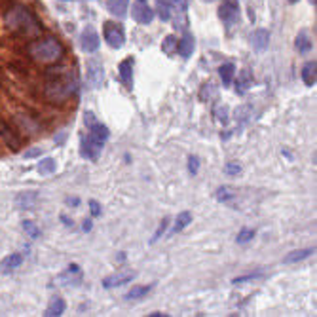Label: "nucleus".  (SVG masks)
I'll return each mask as SVG.
<instances>
[{
  "instance_id": "obj_4",
  "label": "nucleus",
  "mask_w": 317,
  "mask_h": 317,
  "mask_svg": "<svg viewBox=\"0 0 317 317\" xmlns=\"http://www.w3.org/2000/svg\"><path fill=\"white\" fill-rule=\"evenodd\" d=\"M103 35H105V40L110 48L114 50H120L123 44H125V33L120 25H114V23H105L103 27Z\"/></svg>"
},
{
  "instance_id": "obj_3",
  "label": "nucleus",
  "mask_w": 317,
  "mask_h": 317,
  "mask_svg": "<svg viewBox=\"0 0 317 317\" xmlns=\"http://www.w3.org/2000/svg\"><path fill=\"white\" fill-rule=\"evenodd\" d=\"M63 53H65V48L57 38L36 40L29 46V55L40 63H55L63 57Z\"/></svg>"
},
{
  "instance_id": "obj_24",
  "label": "nucleus",
  "mask_w": 317,
  "mask_h": 317,
  "mask_svg": "<svg viewBox=\"0 0 317 317\" xmlns=\"http://www.w3.org/2000/svg\"><path fill=\"white\" fill-rule=\"evenodd\" d=\"M63 311H65V302L61 300V298H53L50 302V306L46 308V317H59L63 315Z\"/></svg>"
},
{
  "instance_id": "obj_17",
  "label": "nucleus",
  "mask_w": 317,
  "mask_h": 317,
  "mask_svg": "<svg viewBox=\"0 0 317 317\" xmlns=\"http://www.w3.org/2000/svg\"><path fill=\"white\" fill-rule=\"evenodd\" d=\"M194 36L190 35V33H184V36L180 38L179 46H177V50H179V53L182 55L184 59H188L190 55H192V51H194Z\"/></svg>"
},
{
  "instance_id": "obj_6",
  "label": "nucleus",
  "mask_w": 317,
  "mask_h": 317,
  "mask_svg": "<svg viewBox=\"0 0 317 317\" xmlns=\"http://www.w3.org/2000/svg\"><path fill=\"white\" fill-rule=\"evenodd\" d=\"M131 17L141 25H150L154 19V10L144 0H137L131 4Z\"/></svg>"
},
{
  "instance_id": "obj_8",
  "label": "nucleus",
  "mask_w": 317,
  "mask_h": 317,
  "mask_svg": "<svg viewBox=\"0 0 317 317\" xmlns=\"http://www.w3.org/2000/svg\"><path fill=\"white\" fill-rule=\"evenodd\" d=\"M103 144L105 143L93 139L91 135H87V137L82 139V148H80V152H82V156H84V158L97 160L99 158V154H101V150H103Z\"/></svg>"
},
{
  "instance_id": "obj_38",
  "label": "nucleus",
  "mask_w": 317,
  "mask_h": 317,
  "mask_svg": "<svg viewBox=\"0 0 317 317\" xmlns=\"http://www.w3.org/2000/svg\"><path fill=\"white\" fill-rule=\"evenodd\" d=\"M89 211H91V215H93V216H99V215H101V205H99V202H95V200H89Z\"/></svg>"
},
{
  "instance_id": "obj_43",
  "label": "nucleus",
  "mask_w": 317,
  "mask_h": 317,
  "mask_svg": "<svg viewBox=\"0 0 317 317\" xmlns=\"http://www.w3.org/2000/svg\"><path fill=\"white\" fill-rule=\"evenodd\" d=\"M91 226H93V224H91V218H87V220H84V224H82V230L89 232L91 230Z\"/></svg>"
},
{
  "instance_id": "obj_21",
  "label": "nucleus",
  "mask_w": 317,
  "mask_h": 317,
  "mask_svg": "<svg viewBox=\"0 0 317 317\" xmlns=\"http://www.w3.org/2000/svg\"><path fill=\"white\" fill-rule=\"evenodd\" d=\"M313 252H315V249H298V251L289 252L287 257L283 259V262H285V264H295V262H300V260L311 257Z\"/></svg>"
},
{
  "instance_id": "obj_29",
  "label": "nucleus",
  "mask_w": 317,
  "mask_h": 317,
  "mask_svg": "<svg viewBox=\"0 0 317 317\" xmlns=\"http://www.w3.org/2000/svg\"><path fill=\"white\" fill-rule=\"evenodd\" d=\"M150 291H152V285H137V287H133L130 293L125 295V298H128V300H135V298H141V296L148 295Z\"/></svg>"
},
{
  "instance_id": "obj_30",
  "label": "nucleus",
  "mask_w": 317,
  "mask_h": 317,
  "mask_svg": "<svg viewBox=\"0 0 317 317\" xmlns=\"http://www.w3.org/2000/svg\"><path fill=\"white\" fill-rule=\"evenodd\" d=\"M216 200L218 202H228V200H232L234 196H236V190L232 186H220L218 190H216Z\"/></svg>"
},
{
  "instance_id": "obj_33",
  "label": "nucleus",
  "mask_w": 317,
  "mask_h": 317,
  "mask_svg": "<svg viewBox=\"0 0 317 317\" xmlns=\"http://www.w3.org/2000/svg\"><path fill=\"white\" fill-rule=\"evenodd\" d=\"M167 224H169V218H164L162 223H160V226H158V230L154 232V236H152V239H150V243H156L162 236H164V232H166V228H167Z\"/></svg>"
},
{
  "instance_id": "obj_39",
  "label": "nucleus",
  "mask_w": 317,
  "mask_h": 317,
  "mask_svg": "<svg viewBox=\"0 0 317 317\" xmlns=\"http://www.w3.org/2000/svg\"><path fill=\"white\" fill-rule=\"evenodd\" d=\"M216 118H218L220 122H226V120H228V107L216 108Z\"/></svg>"
},
{
  "instance_id": "obj_5",
  "label": "nucleus",
  "mask_w": 317,
  "mask_h": 317,
  "mask_svg": "<svg viewBox=\"0 0 317 317\" xmlns=\"http://www.w3.org/2000/svg\"><path fill=\"white\" fill-rule=\"evenodd\" d=\"M86 78L91 87H101L105 82V69L99 59H89L86 65Z\"/></svg>"
},
{
  "instance_id": "obj_20",
  "label": "nucleus",
  "mask_w": 317,
  "mask_h": 317,
  "mask_svg": "<svg viewBox=\"0 0 317 317\" xmlns=\"http://www.w3.org/2000/svg\"><path fill=\"white\" fill-rule=\"evenodd\" d=\"M251 86H252L251 72H249V69H243V71L239 72V76H238V86H236V91H238L239 95H243Z\"/></svg>"
},
{
  "instance_id": "obj_28",
  "label": "nucleus",
  "mask_w": 317,
  "mask_h": 317,
  "mask_svg": "<svg viewBox=\"0 0 317 317\" xmlns=\"http://www.w3.org/2000/svg\"><path fill=\"white\" fill-rule=\"evenodd\" d=\"M156 10H158V15L162 21H169L171 19V4H169V0H158L156 2Z\"/></svg>"
},
{
  "instance_id": "obj_34",
  "label": "nucleus",
  "mask_w": 317,
  "mask_h": 317,
  "mask_svg": "<svg viewBox=\"0 0 317 317\" xmlns=\"http://www.w3.org/2000/svg\"><path fill=\"white\" fill-rule=\"evenodd\" d=\"M255 238V230H249V228H245V230H241L238 234V243H247V241H251V239Z\"/></svg>"
},
{
  "instance_id": "obj_40",
  "label": "nucleus",
  "mask_w": 317,
  "mask_h": 317,
  "mask_svg": "<svg viewBox=\"0 0 317 317\" xmlns=\"http://www.w3.org/2000/svg\"><path fill=\"white\" fill-rule=\"evenodd\" d=\"M84 122H86V128H91V125L97 122V118H95L93 112H86V114H84Z\"/></svg>"
},
{
  "instance_id": "obj_9",
  "label": "nucleus",
  "mask_w": 317,
  "mask_h": 317,
  "mask_svg": "<svg viewBox=\"0 0 317 317\" xmlns=\"http://www.w3.org/2000/svg\"><path fill=\"white\" fill-rule=\"evenodd\" d=\"M137 277L135 272H120V274L108 275L103 279V287L105 289H114V287H122L125 283H131L133 279Z\"/></svg>"
},
{
  "instance_id": "obj_22",
  "label": "nucleus",
  "mask_w": 317,
  "mask_h": 317,
  "mask_svg": "<svg viewBox=\"0 0 317 317\" xmlns=\"http://www.w3.org/2000/svg\"><path fill=\"white\" fill-rule=\"evenodd\" d=\"M89 130V135L93 139H97V141H101V143H105L108 139V135H110V131H108V128L105 125V123L101 122H95L91 128H87Z\"/></svg>"
},
{
  "instance_id": "obj_41",
  "label": "nucleus",
  "mask_w": 317,
  "mask_h": 317,
  "mask_svg": "<svg viewBox=\"0 0 317 317\" xmlns=\"http://www.w3.org/2000/svg\"><path fill=\"white\" fill-rule=\"evenodd\" d=\"M171 2H173L175 6H177V10H180L182 14L188 10V0H171Z\"/></svg>"
},
{
  "instance_id": "obj_15",
  "label": "nucleus",
  "mask_w": 317,
  "mask_h": 317,
  "mask_svg": "<svg viewBox=\"0 0 317 317\" xmlns=\"http://www.w3.org/2000/svg\"><path fill=\"white\" fill-rule=\"evenodd\" d=\"M218 17L226 23H234L238 19V4L236 2H226L218 8Z\"/></svg>"
},
{
  "instance_id": "obj_48",
  "label": "nucleus",
  "mask_w": 317,
  "mask_h": 317,
  "mask_svg": "<svg viewBox=\"0 0 317 317\" xmlns=\"http://www.w3.org/2000/svg\"><path fill=\"white\" fill-rule=\"evenodd\" d=\"M289 4H296V2H298V0H287Z\"/></svg>"
},
{
  "instance_id": "obj_16",
  "label": "nucleus",
  "mask_w": 317,
  "mask_h": 317,
  "mask_svg": "<svg viewBox=\"0 0 317 317\" xmlns=\"http://www.w3.org/2000/svg\"><path fill=\"white\" fill-rule=\"evenodd\" d=\"M302 80L308 87L315 86V82H317V63L315 61H308V63L302 67Z\"/></svg>"
},
{
  "instance_id": "obj_35",
  "label": "nucleus",
  "mask_w": 317,
  "mask_h": 317,
  "mask_svg": "<svg viewBox=\"0 0 317 317\" xmlns=\"http://www.w3.org/2000/svg\"><path fill=\"white\" fill-rule=\"evenodd\" d=\"M188 171L192 175H198V171H200V158L198 156H190L188 158Z\"/></svg>"
},
{
  "instance_id": "obj_23",
  "label": "nucleus",
  "mask_w": 317,
  "mask_h": 317,
  "mask_svg": "<svg viewBox=\"0 0 317 317\" xmlns=\"http://www.w3.org/2000/svg\"><path fill=\"white\" fill-rule=\"evenodd\" d=\"M295 46H296V50L300 51V53H308V51L311 50V40H310V35H308L306 30H300V33L296 35Z\"/></svg>"
},
{
  "instance_id": "obj_7",
  "label": "nucleus",
  "mask_w": 317,
  "mask_h": 317,
  "mask_svg": "<svg viewBox=\"0 0 317 317\" xmlns=\"http://www.w3.org/2000/svg\"><path fill=\"white\" fill-rule=\"evenodd\" d=\"M99 44H101V40H99L97 30H95L91 25L86 27L84 33H82V36H80V46H82V50L86 51V53H93V51L99 50Z\"/></svg>"
},
{
  "instance_id": "obj_44",
  "label": "nucleus",
  "mask_w": 317,
  "mask_h": 317,
  "mask_svg": "<svg viewBox=\"0 0 317 317\" xmlns=\"http://www.w3.org/2000/svg\"><path fill=\"white\" fill-rule=\"evenodd\" d=\"M61 220H63V224H65V226H72V220L69 218V216L61 215Z\"/></svg>"
},
{
  "instance_id": "obj_13",
  "label": "nucleus",
  "mask_w": 317,
  "mask_h": 317,
  "mask_svg": "<svg viewBox=\"0 0 317 317\" xmlns=\"http://www.w3.org/2000/svg\"><path fill=\"white\" fill-rule=\"evenodd\" d=\"M270 44V33L266 29H257L251 35V46L257 51H264Z\"/></svg>"
},
{
  "instance_id": "obj_26",
  "label": "nucleus",
  "mask_w": 317,
  "mask_h": 317,
  "mask_svg": "<svg viewBox=\"0 0 317 317\" xmlns=\"http://www.w3.org/2000/svg\"><path fill=\"white\" fill-rule=\"evenodd\" d=\"M177 46H179V42H177V36L167 35L166 38H164V42H162V51H164L166 55H173L175 51H177Z\"/></svg>"
},
{
  "instance_id": "obj_11",
  "label": "nucleus",
  "mask_w": 317,
  "mask_h": 317,
  "mask_svg": "<svg viewBox=\"0 0 317 317\" xmlns=\"http://www.w3.org/2000/svg\"><path fill=\"white\" fill-rule=\"evenodd\" d=\"M36 202H38V194L35 190H27V192H21V194L15 198V205L19 209H35Z\"/></svg>"
},
{
  "instance_id": "obj_12",
  "label": "nucleus",
  "mask_w": 317,
  "mask_h": 317,
  "mask_svg": "<svg viewBox=\"0 0 317 317\" xmlns=\"http://www.w3.org/2000/svg\"><path fill=\"white\" fill-rule=\"evenodd\" d=\"M107 10L114 15V17L123 19V17L128 15V10H130V0H108Z\"/></svg>"
},
{
  "instance_id": "obj_25",
  "label": "nucleus",
  "mask_w": 317,
  "mask_h": 317,
  "mask_svg": "<svg viewBox=\"0 0 317 317\" xmlns=\"http://www.w3.org/2000/svg\"><path fill=\"white\" fill-rule=\"evenodd\" d=\"M218 74H220V78H223V84L224 86H230L232 80H234V74H236V67L232 65V63H226L218 69Z\"/></svg>"
},
{
  "instance_id": "obj_10",
  "label": "nucleus",
  "mask_w": 317,
  "mask_h": 317,
  "mask_svg": "<svg viewBox=\"0 0 317 317\" xmlns=\"http://www.w3.org/2000/svg\"><path fill=\"white\" fill-rule=\"evenodd\" d=\"M0 137H2V141L8 144V148H12L14 152L19 150V146H21V141L17 139V135H15V131L8 125V123L0 122Z\"/></svg>"
},
{
  "instance_id": "obj_47",
  "label": "nucleus",
  "mask_w": 317,
  "mask_h": 317,
  "mask_svg": "<svg viewBox=\"0 0 317 317\" xmlns=\"http://www.w3.org/2000/svg\"><path fill=\"white\" fill-rule=\"evenodd\" d=\"M67 202L72 203V205H78V200H76V198H72V200H67Z\"/></svg>"
},
{
  "instance_id": "obj_31",
  "label": "nucleus",
  "mask_w": 317,
  "mask_h": 317,
  "mask_svg": "<svg viewBox=\"0 0 317 317\" xmlns=\"http://www.w3.org/2000/svg\"><path fill=\"white\" fill-rule=\"evenodd\" d=\"M260 277H264V272H252V274H247V275H239V277H234V279H232V283H234V285H241V283L255 281V279H260Z\"/></svg>"
},
{
  "instance_id": "obj_32",
  "label": "nucleus",
  "mask_w": 317,
  "mask_h": 317,
  "mask_svg": "<svg viewBox=\"0 0 317 317\" xmlns=\"http://www.w3.org/2000/svg\"><path fill=\"white\" fill-rule=\"evenodd\" d=\"M23 230L27 232L33 239H36L38 236H40V230L36 228V224L33 223V220H23Z\"/></svg>"
},
{
  "instance_id": "obj_51",
  "label": "nucleus",
  "mask_w": 317,
  "mask_h": 317,
  "mask_svg": "<svg viewBox=\"0 0 317 317\" xmlns=\"http://www.w3.org/2000/svg\"><path fill=\"white\" fill-rule=\"evenodd\" d=\"M226 2H238V0H226Z\"/></svg>"
},
{
  "instance_id": "obj_49",
  "label": "nucleus",
  "mask_w": 317,
  "mask_h": 317,
  "mask_svg": "<svg viewBox=\"0 0 317 317\" xmlns=\"http://www.w3.org/2000/svg\"><path fill=\"white\" fill-rule=\"evenodd\" d=\"M315 2H317V0H310V4H313V6H315Z\"/></svg>"
},
{
  "instance_id": "obj_50",
  "label": "nucleus",
  "mask_w": 317,
  "mask_h": 317,
  "mask_svg": "<svg viewBox=\"0 0 317 317\" xmlns=\"http://www.w3.org/2000/svg\"><path fill=\"white\" fill-rule=\"evenodd\" d=\"M202 2H215V0H202Z\"/></svg>"
},
{
  "instance_id": "obj_45",
  "label": "nucleus",
  "mask_w": 317,
  "mask_h": 317,
  "mask_svg": "<svg viewBox=\"0 0 317 317\" xmlns=\"http://www.w3.org/2000/svg\"><path fill=\"white\" fill-rule=\"evenodd\" d=\"M65 141V133H61L59 137H55V143H63Z\"/></svg>"
},
{
  "instance_id": "obj_46",
  "label": "nucleus",
  "mask_w": 317,
  "mask_h": 317,
  "mask_svg": "<svg viewBox=\"0 0 317 317\" xmlns=\"http://www.w3.org/2000/svg\"><path fill=\"white\" fill-rule=\"evenodd\" d=\"M167 317V313H160V311H154V313H150V317Z\"/></svg>"
},
{
  "instance_id": "obj_2",
  "label": "nucleus",
  "mask_w": 317,
  "mask_h": 317,
  "mask_svg": "<svg viewBox=\"0 0 317 317\" xmlns=\"http://www.w3.org/2000/svg\"><path fill=\"white\" fill-rule=\"evenodd\" d=\"M6 25L10 30L19 33L25 38H35L42 33L40 21L35 17V14H30L27 8L23 6H14L6 14Z\"/></svg>"
},
{
  "instance_id": "obj_36",
  "label": "nucleus",
  "mask_w": 317,
  "mask_h": 317,
  "mask_svg": "<svg viewBox=\"0 0 317 317\" xmlns=\"http://www.w3.org/2000/svg\"><path fill=\"white\" fill-rule=\"evenodd\" d=\"M213 95H215V87H213V84H205V86L202 87V91H200L202 101H207V99L213 97Z\"/></svg>"
},
{
  "instance_id": "obj_42",
  "label": "nucleus",
  "mask_w": 317,
  "mask_h": 317,
  "mask_svg": "<svg viewBox=\"0 0 317 317\" xmlns=\"http://www.w3.org/2000/svg\"><path fill=\"white\" fill-rule=\"evenodd\" d=\"M42 150L40 148H29V150H25V158H36V156H40Z\"/></svg>"
},
{
  "instance_id": "obj_18",
  "label": "nucleus",
  "mask_w": 317,
  "mask_h": 317,
  "mask_svg": "<svg viewBox=\"0 0 317 317\" xmlns=\"http://www.w3.org/2000/svg\"><path fill=\"white\" fill-rule=\"evenodd\" d=\"M190 223H192V213H190V211H182V213L177 215V218H175V224H173V228H171V236L182 232Z\"/></svg>"
},
{
  "instance_id": "obj_1",
  "label": "nucleus",
  "mask_w": 317,
  "mask_h": 317,
  "mask_svg": "<svg viewBox=\"0 0 317 317\" xmlns=\"http://www.w3.org/2000/svg\"><path fill=\"white\" fill-rule=\"evenodd\" d=\"M46 76H48V82L44 86V97L50 103L67 101L76 91V87H78L74 72L71 69H67V67L48 69Z\"/></svg>"
},
{
  "instance_id": "obj_14",
  "label": "nucleus",
  "mask_w": 317,
  "mask_h": 317,
  "mask_svg": "<svg viewBox=\"0 0 317 317\" xmlns=\"http://www.w3.org/2000/svg\"><path fill=\"white\" fill-rule=\"evenodd\" d=\"M118 71H120V78H122L123 86L125 87L133 86V59L131 57L123 59L122 63L118 65Z\"/></svg>"
},
{
  "instance_id": "obj_27",
  "label": "nucleus",
  "mask_w": 317,
  "mask_h": 317,
  "mask_svg": "<svg viewBox=\"0 0 317 317\" xmlns=\"http://www.w3.org/2000/svg\"><path fill=\"white\" fill-rule=\"evenodd\" d=\"M38 173L40 175H51L55 173V169H57V164H55V160L53 158H44L40 164H38Z\"/></svg>"
},
{
  "instance_id": "obj_19",
  "label": "nucleus",
  "mask_w": 317,
  "mask_h": 317,
  "mask_svg": "<svg viewBox=\"0 0 317 317\" xmlns=\"http://www.w3.org/2000/svg\"><path fill=\"white\" fill-rule=\"evenodd\" d=\"M23 262V257L19 255V252H14V255H10V257H6V259L2 260V264H0V270L4 272V274H8V272H12V270H15V268H19Z\"/></svg>"
},
{
  "instance_id": "obj_37",
  "label": "nucleus",
  "mask_w": 317,
  "mask_h": 317,
  "mask_svg": "<svg viewBox=\"0 0 317 317\" xmlns=\"http://www.w3.org/2000/svg\"><path fill=\"white\" fill-rule=\"evenodd\" d=\"M239 171H241V166H239L238 162H228L224 166V173L226 175H238Z\"/></svg>"
}]
</instances>
